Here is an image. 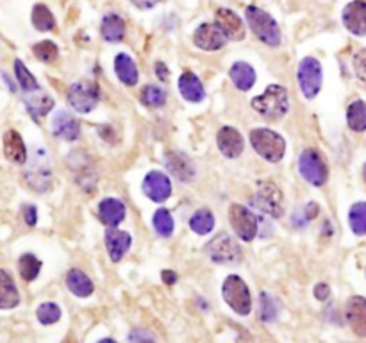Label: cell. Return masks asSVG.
I'll use <instances>...</instances> for the list:
<instances>
[{"label":"cell","mask_w":366,"mask_h":343,"mask_svg":"<svg viewBox=\"0 0 366 343\" xmlns=\"http://www.w3.org/2000/svg\"><path fill=\"white\" fill-rule=\"evenodd\" d=\"M66 101L68 104L76 109L77 113H86L93 111L101 101V86L95 81L90 79H81L70 84L68 93H66Z\"/></svg>","instance_id":"cell-6"},{"label":"cell","mask_w":366,"mask_h":343,"mask_svg":"<svg viewBox=\"0 0 366 343\" xmlns=\"http://www.w3.org/2000/svg\"><path fill=\"white\" fill-rule=\"evenodd\" d=\"M24 220H26L27 225H36L38 222V210L36 206H33V204H27V206H24Z\"/></svg>","instance_id":"cell-44"},{"label":"cell","mask_w":366,"mask_h":343,"mask_svg":"<svg viewBox=\"0 0 366 343\" xmlns=\"http://www.w3.org/2000/svg\"><path fill=\"white\" fill-rule=\"evenodd\" d=\"M66 288L73 293L79 299H86L91 293L95 292L93 281L84 274L79 268H72V270L66 274Z\"/></svg>","instance_id":"cell-28"},{"label":"cell","mask_w":366,"mask_h":343,"mask_svg":"<svg viewBox=\"0 0 366 343\" xmlns=\"http://www.w3.org/2000/svg\"><path fill=\"white\" fill-rule=\"evenodd\" d=\"M131 2H133L138 9H145V11H147V9L156 8V6H158L159 2H163V0H131Z\"/></svg>","instance_id":"cell-47"},{"label":"cell","mask_w":366,"mask_h":343,"mask_svg":"<svg viewBox=\"0 0 366 343\" xmlns=\"http://www.w3.org/2000/svg\"><path fill=\"white\" fill-rule=\"evenodd\" d=\"M222 297L227 302V306L238 313L240 317H247L252 311V297L247 282L236 274L227 275V279L222 285Z\"/></svg>","instance_id":"cell-4"},{"label":"cell","mask_w":366,"mask_h":343,"mask_svg":"<svg viewBox=\"0 0 366 343\" xmlns=\"http://www.w3.org/2000/svg\"><path fill=\"white\" fill-rule=\"evenodd\" d=\"M52 134L59 140L65 141H76L81 138V123L79 120L73 115H70L68 111L61 109L54 115L52 118Z\"/></svg>","instance_id":"cell-17"},{"label":"cell","mask_w":366,"mask_h":343,"mask_svg":"<svg viewBox=\"0 0 366 343\" xmlns=\"http://www.w3.org/2000/svg\"><path fill=\"white\" fill-rule=\"evenodd\" d=\"M193 43L195 47L200 48V51L216 52L220 51V48L225 47L227 38L216 24L205 22L202 24V26H198L197 31H195Z\"/></svg>","instance_id":"cell-13"},{"label":"cell","mask_w":366,"mask_h":343,"mask_svg":"<svg viewBox=\"0 0 366 343\" xmlns=\"http://www.w3.org/2000/svg\"><path fill=\"white\" fill-rule=\"evenodd\" d=\"M4 155L15 165L27 163V147L19 130L9 129L4 134Z\"/></svg>","instance_id":"cell-23"},{"label":"cell","mask_w":366,"mask_h":343,"mask_svg":"<svg viewBox=\"0 0 366 343\" xmlns=\"http://www.w3.org/2000/svg\"><path fill=\"white\" fill-rule=\"evenodd\" d=\"M352 68H354L355 77H357L361 83L366 84V47L361 48L357 54L352 59Z\"/></svg>","instance_id":"cell-42"},{"label":"cell","mask_w":366,"mask_h":343,"mask_svg":"<svg viewBox=\"0 0 366 343\" xmlns=\"http://www.w3.org/2000/svg\"><path fill=\"white\" fill-rule=\"evenodd\" d=\"M15 76L20 88H22L26 93H33V91L40 90V84H38L36 77H34L33 73H31V70L24 65L22 59H15Z\"/></svg>","instance_id":"cell-36"},{"label":"cell","mask_w":366,"mask_h":343,"mask_svg":"<svg viewBox=\"0 0 366 343\" xmlns=\"http://www.w3.org/2000/svg\"><path fill=\"white\" fill-rule=\"evenodd\" d=\"M61 307L58 306L56 302H44L38 306L36 309V318L41 325H52L58 324L61 320Z\"/></svg>","instance_id":"cell-38"},{"label":"cell","mask_w":366,"mask_h":343,"mask_svg":"<svg viewBox=\"0 0 366 343\" xmlns=\"http://www.w3.org/2000/svg\"><path fill=\"white\" fill-rule=\"evenodd\" d=\"M106 249H108L109 257H111L113 263H120L123 260L127 252L131 249V243L133 238L127 231H120L116 227H109L106 231Z\"/></svg>","instance_id":"cell-19"},{"label":"cell","mask_w":366,"mask_h":343,"mask_svg":"<svg viewBox=\"0 0 366 343\" xmlns=\"http://www.w3.org/2000/svg\"><path fill=\"white\" fill-rule=\"evenodd\" d=\"M154 72H156V76H158V79L163 81V83H166V81L170 79L168 66H166L163 61H156L154 63Z\"/></svg>","instance_id":"cell-46"},{"label":"cell","mask_w":366,"mask_h":343,"mask_svg":"<svg viewBox=\"0 0 366 343\" xmlns=\"http://www.w3.org/2000/svg\"><path fill=\"white\" fill-rule=\"evenodd\" d=\"M190 229L198 236H205L215 229V215L208 208H200L190 218Z\"/></svg>","instance_id":"cell-30"},{"label":"cell","mask_w":366,"mask_h":343,"mask_svg":"<svg viewBox=\"0 0 366 343\" xmlns=\"http://www.w3.org/2000/svg\"><path fill=\"white\" fill-rule=\"evenodd\" d=\"M20 304V292L8 270L0 268V309H15Z\"/></svg>","instance_id":"cell-24"},{"label":"cell","mask_w":366,"mask_h":343,"mask_svg":"<svg viewBox=\"0 0 366 343\" xmlns=\"http://www.w3.org/2000/svg\"><path fill=\"white\" fill-rule=\"evenodd\" d=\"M33 54L36 56V59H40V61L54 63L59 56V48L54 41L45 40V41H40V43L34 45Z\"/></svg>","instance_id":"cell-39"},{"label":"cell","mask_w":366,"mask_h":343,"mask_svg":"<svg viewBox=\"0 0 366 343\" xmlns=\"http://www.w3.org/2000/svg\"><path fill=\"white\" fill-rule=\"evenodd\" d=\"M165 165L166 168H168L170 174L176 179H179L181 183L193 181L195 174H197V172H195L193 161H191L186 154H183V152H168V154L165 155Z\"/></svg>","instance_id":"cell-18"},{"label":"cell","mask_w":366,"mask_h":343,"mask_svg":"<svg viewBox=\"0 0 366 343\" xmlns=\"http://www.w3.org/2000/svg\"><path fill=\"white\" fill-rule=\"evenodd\" d=\"M152 225H154V231L163 238H170L173 235V229H176L172 213L166 208H159L156 211L154 217H152Z\"/></svg>","instance_id":"cell-35"},{"label":"cell","mask_w":366,"mask_h":343,"mask_svg":"<svg viewBox=\"0 0 366 343\" xmlns=\"http://www.w3.org/2000/svg\"><path fill=\"white\" fill-rule=\"evenodd\" d=\"M252 109L268 120H279L290 109V95L280 84H270L261 95L252 98Z\"/></svg>","instance_id":"cell-1"},{"label":"cell","mask_w":366,"mask_h":343,"mask_svg":"<svg viewBox=\"0 0 366 343\" xmlns=\"http://www.w3.org/2000/svg\"><path fill=\"white\" fill-rule=\"evenodd\" d=\"M161 277H163V281H165V285H168V286H173L177 282V274L173 270H163Z\"/></svg>","instance_id":"cell-48"},{"label":"cell","mask_w":366,"mask_h":343,"mask_svg":"<svg viewBox=\"0 0 366 343\" xmlns=\"http://www.w3.org/2000/svg\"><path fill=\"white\" fill-rule=\"evenodd\" d=\"M115 73L120 79V83L126 84V86L129 88L136 86L138 79H140L136 63H134V59L131 58L129 54H126V52H120L115 58Z\"/></svg>","instance_id":"cell-26"},{"label":"cell","mask_w":366,"mask_h":343,"mask_svg":"<svg viewBox=\"0 0 366 343\" xmlns=\"http://www.w3.org/2000/svg\"><path fill=\"white\" fill-rule=\"evenodd\" d=\"M298 172H300L302 179L307 181L312 186H323L329 179V166H327L325 159L322 158L318 150L315 148H305L298 158Z\"/></svg>","instance_id":"cell-7"},{"label":"cell","mask_w":366,"mask_h":343,"mask_svg":"<svg viewBox=\"0 0 366 343\" xmlns=\"http://www.w3.org/2000/svg\"><path fill=\"white\" fill-rule=\"evenodd\" d=\"M345 318L352 331L361 338H366V299L365 297H352L345 307Z\"/></svg>","instance_id":"cell-20"},{"label":"cell","mask_w":366,"mask_h":343,"mask_svg":"<svg viewBox=\"0 0 366 343\" xmlns=\"http://www.w3.org/2000/svg\"><path fill=\"white\" fill-rule=\"evenodd\" d=\"M129 343H156V338L145 329H134L129 334Z\"/></svg>","instance_id":"cell-43"},{"label":"cell","mask_w":366,"mask_h":343,"mask_svg":"<svg viewBox=\"0 0 366 343\" xmlns=\"http://www.w3.org/2000/svg\"><path fill=\"white\" fill-rule=\"evenodd\" d=\"M141 190H143L145 195L152 200V203H165L172 195V181H170L168 175L165 172H159V170H152L145 175L143 183H141Z\"/></svg>","instance_id":"cell-12"},{"label":"cell","mask_w":366,"mask_h":343,"mask_svg":"<svg viewBox=\"0 0 366 343\" xmlns=\"http://www.w3.org/2000/svg\"><path fill=\"white\" fill-rule=\"evenodd\" d=\"M216 26L222 29V33L225 34L227 40L230 41H241L245 40V24L233 9L229 8H220L216 11Z\"/></svg>","instance_id":"cell-16"},{"label":"cell","mask_w":366,"mask_h":343,"mask_svg":"<svg viewBox=\"0 0 366 343\" xmlns=\"http://www.w3.org/2000/svg\"><path fill=\"white\" fill-rule=\"evenodd\" d=\"M19 272H20V277L27 282H33L34 279H38L41 272V261L38 260L34 254L27 252L24 256H20L19 260Z\"/></svg>","instance_id":"cell-34"},{"label":"cell","mask_w":366,"mask_h":343,"mask_svg":"<svg viewBox=\"0 0 366 343\" xmlns=\"http://www.w3.org/2000/svg\"><path fill=\"white\" fill-rule=\"evenodd\" d=\"M250 145L268 163H279L286 154V140L279 133L266 127L250 130Z\"/></svg>","instance_id":"cell-3"},{"label":"cell","mask_w":366,"mask_h":343,"mask_svg":"<svg viewBox=\"0 0 366 343\" xmlns=\"http://www.w3.org/2000/svg\"><path fill=\"white\" fill-rule=\"evenodd\" d=\"M318 211H320L318 204L307 203L300 211H297V213L293 215V225L295 227H300V229L305 227V225H307L312 218H316Z\"/></svg>","instance_id":"cell-40"},{"label":"cell","mask_w":366,"mask_h":343,"mask_svg":"<svg viewBox=\"0 0 366 343\" xmlns=\"http://www.w3.org/2000/svg\"><path fill=\"white\" fill-rule=\"evenodd\" d=\"M229 222L233 231L236 232L241 242H252L259 232V220L255 213H252L248 208L241 204H230L229 208Z\"/></svg>","instance_id":"cell-10"},{"label":"cell","mask_w":366,"mask_h":343,"mask_svg":"<svg viewBox=\"0 0 366 343\" xmlns=\"http://www.w3.org/2000/svg\"><path fill=\"white\" fill-rule=\"evenodd\" d=\"M166 90L161 86H156V84H147V86H143V90H141L140 93V101L141 104H145L147 108H163V106L166 104Z\"/></svg>","instance_id":"cell-33"},{"label":"cell","mask_w":366,"mask_h":343,"mask_svg":"<svg viewBox=\"0 0 366 343\" xmlns=\"http://www.w3.org/2000/svg\"><path fill=\"white\" fill-rule=\"evenodd\" d=\"M312 293H315L316 300L323 302V300L329 299L330 288H329V285H327V282H318V285L315 286V290H312Z\"/></svg>","instance_id":"cell-45"},{"label":"cell","mask_w":366,"mask_h":343,"mask_svg":"<svg viewBox=\"0 0 366 343\" xmlns=\"http://www.w3.org/2000/svg\"><path fill=\"white\" fill-rule=\"evenodd\" d=\"M245 19H247L248 27L259 41H263L268 47H279L280 41H283V34H280L275 19L270 13L258 8V6H248L245 9Z\"/></svg>","instance_id":"cell-2"},{"label":"cell","mask_w":366,"mask_h":343,"mask_svg":"<svg viewBox=\"0 0 366 343\" xmlns=\"http://www.w3.org/2000/svg\"><path fill=\"white\" fill-rule=\"evenodd\" d=\"M277 313H279V306H277V302L273 300V297L263 292L261 293V320L273 322L277 318Z\"/></svg>","instance_id":"cell-41"},{"label":"cell","mask_w":366,"mask_h":343,"mask_svg":"<svg viewBox=\"0 0 366 343\" xmlns=\"http://www.w3.org/2000/svg\"><path fill=\"white\" fill-rule=\"evenodd\" d=\"M33 166L26 172V179L36 192H49L52 188V170H51V158L44 148L36 150V155L33 159Z\"/></svg>","instance_id":"cell-11"},{"label":"cell","mask_w":366,"mask_h":343,"mask_svg":"<svg viewBox=\"0 0 366 343\" xmlns=\"http://www.w3.org/2000/svg\"><path fill=\"white\" fill-rule=\"evenodd\" d=\"M126 20L116 13H109L102 19L101 24V34L106 41L109 43H120L126 38Z\"/></svg>","instance_id":"cell-25"},{"label":"cell","mask_w":366,"mask_h":343,"mask_svg":"<svg viewBox=\"0 0 366 343\" xmlns=\"http://www.w3.org/2000/svg\"><path fill=\"white\" fill-rule=\"evenodd\" d=\"M229 77L230 81H233L234 86H236L240 91L252 90V86H254L255 81H258V77H255V70L245 61L234 63L229 70Z\"/></svg>","instance_id":"cell-27"},{"label":"cell","mask_w":366,"mask_h":343,"mask_svg":"<svg viewBox=\"0 0 366 343\" xmlns=\"http://www.w3.org/2000/svg\"><path fill=\"white\" fill-rule=\"evenodd\" d=\"M341 20H343V26L347 27L348 33H352L354 36H366V2L365 0H354V2L345 6Z\"/></svg>","instance_id":"cell-14"},{"label":"cell","mask_w":366,"mask_h":343,"mask_svg":"<svg viewBox=\"0 0 366 343\" xmlns=\"http://www.w3.org/2000/svg\"><path fill=\"white\" fill-rule=\"evenodd\" d=\"M347 123L354 133L366 130V102L354 101L347 109Z\"/></svg>","instance_id":"cell-32"},{"label":"cell","mask_w":366,"mask_h":343,"mask_svg":"<svg viewBox=\"0 0 366 343\" xmlns=\"http://www.w3.org/2000/svg\"><path fill=\"white\" fill-rule=\"evenodd\" d=\"M126 204L120 199H115V197H108V199L101 200V204H98V218L108 227H118L126 220Z\"/></svg>","instance_id":"cell-21"},{"label":"cell","mask_w":366,"mask_h":343,"mask_svg":"<svg viewBox=\"0 0 366 343\" xmlns=\"http://www.w3.org/2000/svg\"><path fill=\"white\" fill-rule=\"evenodd\" d=\"M216 145H218V150L222 152L223 158L227 159H236L243 154V136L238 129L234 127L225 126L218 130V136H216Z\"/></svg>","instance_id":"cell-15"},{"label":"cell","mask_w":366,"mask_h":343,"mask_svg":"<svg viewBox=\"0 0 366 343\" xmlns=\"http://www.w3.org/2000/svg\"><path fill=\"white\" fill-rule=\"evenodd\" d=\"M362 179H365V183H366V165L362 166Z\"/></svg>","instance_id":"cell-50"},{"label":"cell","mask_w":366,"mask_h":343,"mask_svg":"<svg viewBox=\"0 0 366 343\" xmlns=\"http://www.w3.org/2000/svg\"><path fill=\"white\" fill-rule=\"evenodd\" d=\"M98 343H116V342L113 338H104V339H101V342H98Z\"/></svg>","instance_id":"cell-49"},{"label":"cell","mask_w":366,"mask_h":343,"mask_svg":"<svg viewBox=\"0 0 366 343\" xmlns=\"http://www.w3.org/2000/svg\"><path fill=\"white\" fill-rule=\"evenodd\" d=\"M38 91H33L34 95H29V97L26 98V108L34 120L44 118V116L49 115V113L52 111V108H54V98L49 97L47 93H38Z\"/></svg>","instance_id":"cell-29"},{"label":"cell","mask_w":366,"mask_h":343,"mask_svg":"<svg viewBox=\"0 0 366 343\" xmlns=\"http://www.w3.org/2000/svg\"><path fill=\"white\" fill-rule=\"evenodd\" d=\"M179 93L184 101L191 104H198L205 98V90L198 76H195L190 70H184L179 77Z\"/></svg>","instance_id":"cell-22"},{"label":"cell","mask_w":366,"mask_h":343,"mask_svg":"<svg viewBox=\"0 0 366 343\" xmlns=\"http://www.w3.org/2000/svg\"><path fill=\"white\" fill-rule=\"evenodd\" d=\"M205 252H208L209 260L213 263L218 265H236L240 263L243 252L241 247L238 245L236 240L227 232H218L211 242L205 245Z\"/></svg>","instance_id":"cell-8"},{"label":"cell","mask_w":366,"mask_h":343,"mask_svg":"<svg viewBox=\"0 0 366 343\" xmlns=\"http://www.w3.org/2000/svg\"><path fill=\"white\" fill-rule=\"evenodd\" d=\"M297 81L298 86H300L302 95H304L307 101H312L316 95L322 90L323 83V72L322 65L316 58H304L298 65L297 70Z\"/></svg>","instance_id":"cell-9"},{"label":"cell","mask_w":366,"mask_h":343,"mask_svg":"<svg viewBox=\"0 0 366 343\" xmlns=\"http://www.w3.org/2000/svg\"><path fill=\"white\" fill-rule=\"evenodd\" d=\"M31 20H33L34 29H38L40 33H51V31L56 29L54 15L45 4L34 6L33 13H31Z\"/></svg>","instance_id":"cell-31"},{"label":"cell","mask_w":366,"mask_h":343,"mask_svg":"<svg viewBox=\"0 0 366 343\" xmlns=\"http://www.w3.org/2000/svg\"><path fill=\"white\" fill-rule=\"evenodd\" d=\"M250 204L272 218H280L284 213L283 192L273 181H259L258 190L250 197Z\"/></svg>","instance_id":"cell-5"},{"label":"cell","mask_w":366,"mask_h":343,"mask_svg":"<svg viewBox=\"0 0 366 343\" xmlns=\"http://www.w3.org/2000/svg\"><path fill=\"white\" fill-rule=\"evenodd\" d=\"M348 224L354 235H366V203H355L348 211Z\"/></svg>","instance_id":"cell-37"}]
</instances>
